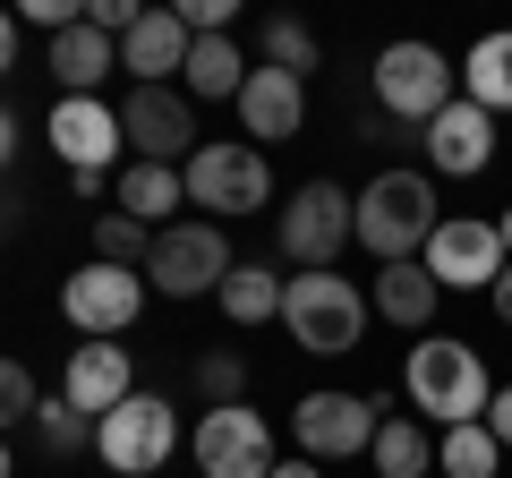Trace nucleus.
Masks as SVG:
<instances>
[{
    "instance_id": "nucleus-1",
    "label": "nucleus",
    "mask_w": 512,
    "mask_h": 478,
    "mask_svg": "<svg viewBox=\"0 0 512 478\" xmlns=\"http://www.w3.org/2000/svg\"><path fill=\"white\" fill-rule=\"evenodd\" d=\"M402 393H410V419H427L444 436V427H470L487 419L495 385H487V359H478L470 342H453V333H419L402 359Z\"/></svg>"
},
{
    "instance_id": "nucleus-2",
    "label": "nucleus",
    "mask_w": 512,
    "mask_h": 478,
    "mask_svg": "<svg viewBox=\"0 0 512 478\" xmlns=\"http://www.w3.org/2000/svg\"><path fill=\"white\" fill-rule=\"evenodd\" d=\"M436 180L427 171H410V163H393V171H376V180L359 188V248L376 265H410V257H427V239H436Z\"/></svg>"
},
{
    "instance_id": "nucleus-3",
    "label": "nucleus",
    "mask_w": 512,
    "mask_h": 478,
    "mask_svg": "<svg viewBox=\"0 0 512 478\" xmlns=\"http://www.w3.org/2000/svg\"><path fill=\"white\" fill-rule=\"evenodd\" d=\"M367 299L350 274H291L282 282V325H291V342L308 350V359H342V350L367 342Z\"/></svg>"
},
{
    "instance_id": "nucleus-4",
    "label": "nucleus",
    "mask_w": 512,
    "mask_h": 478,
    "mask_svg": "<svg viewBox=\"0 0 512 478\" xmlns=\"http://www.w3.org/2000/svg\"><path fill=\"white\" fill-rule=\"evenodd\" d=\"M367 86H376V111L384 120H402V129H427L444 103H461V60H444L436 43H419V35H402V43H384L376 52V69H367Z\"/></svg>"
},
{
    "instance_id": "nucleus-5",
    "label": "nucleus",
    "mask_w": 512,
    "mask_h": 478,
    "mask_svg": "<svg viewBox=\"0 0 512 478\" xmlns=\"http://www.w3.org/2000/svg\"><path fill=\"white\" fill-rule=\"evenodd\" d=\"M180 180H188V205H205V222H222V231L239 214H256V205H274V171H265V154L248 137H205L180 163Z\"/></svg>"
},
{
    "instance_id": "nucleus-6",
    "label": "nucleus",
    "mask_w": 512,
    "mask_h": 478,
    "mask_svg": "<svg viewBox=\"0 0 512 478\" xmlns=\"http://www.w3.org/2000/svg\"><path fill=\"white\" fill-rule=\"evenodd\" d=\"M274 231H282V257L299 274H333V257L359 239V197L342 180H299L291 205L274 214Z\"/></svg>"
},
{
    "instance_id": "nucleus-7",
    "label": "nucleus",
    "mask_w": 512,
    "mask_h": 478,
    "mask_svg": "<svg viewBox=\"0 0 512 478\" xmlns=\"http://www.w3.org/2000/svg\"><path fill=\"white\" fill-rule=\"evenodd\" d=\"M231 231L222 222H205V214H180L171 231H154V257H146V282L163 299H205V291H222L231 282Z\"/></svg>"
},
{
    "instance_id": "nucleus-8",
    "label": "nucleus",
    "mask_w": 512,
    "mask_h": 478,
    "mask_svg": "<svg viewBox=\"0 0 512 478\" xmlns=\"http://www.w3.org/2000/svg\"><path fill=\"white\" fill-rule=\"evenodd\" d=\"M393 419V393H299L291 402V436L308 461H359L376 444V427Z\"/></svg>"
},
{
    "instance_id": "nucleus-9",
    "label": "nucleus",
    "mask_w": 512,
    "mask_h": 478,
    "mask_svg": "<svg viewBox=\"0 0 512 478\" xmlns=\"http://www.w3.org/2000/svg\"><path fill=\"white\" fill-rule=\"evenodd\" d=\"M171 453H180V410L163 393H128L111 419H94V461L120 478H154Z\"/></svg>"
},
{
    "instance_id": "nucleus-10",
    "label": "nucleus",
    "mask_w": 512,
    "mask_h": 478,
    "mask_svg": "<svg viewBox=\"0 0 512 478\" xmlns=\"http://www.w3.org/2000/svg\"><path fill=\"white\" fill-rule=\"evenodd\" d=\"M188 453H197V478H274V427L265 410L248 402H222V410H197L188 427Z\"/></svg>"
},
{
    "instance_id": "nucleus-11",
    "label": "nucleus",
    "mask_w": 512,
    "mask_h": 478,
    "mask_svg": "<svg viewBox=\"0 0 512 478\" xmlns=\"http://www.w3.org/2000/svg\"><path fill=\"white\" fill-rule=\"evenodd\" d=\"M60 316H69L86 342H120V333L146 316V274H137V265H103V257H86L69 282H60Z\"/></svg>"
},
{
    "instance_id": "nucleus-12",
    "label": "nucleus",
    "mask_w": 512,
    "mask_h": 478,
    "mask_svg": "<svg viewBox=\"0 0 512 478\" xmlns=\"http://www.w3.org/2000/svg\"><path fill=\"white\" fill-rule=\"evenodd\" d=\"M419 265L436 274V291H495L512 257H504V231H495L487 214H444Z\"/></svg>"
},
{
    "instance_id": "nucleus-13",
    "label": "nucleus",
    "mask_w": 512,
    "mask_h": 478,
    "mask_svg": "<svg viewBox=\"0 0 512 478\" xmlns=\"http://www.w3.org/2000/svg\"><path fill=\"white\" fill-rule=\"evenodd\" d=\"M120 137H128V154H137V163H188V154L205 146V137H197V111H188L180 86H128Z\"/></svg>"
},
{
    "instance_id": "nucleus-14",
    "label": "nucleus",
    "mask_w": 512,
    "mask_h": 478,
    "mask_svg": "<svg viewBox=\"0 0 512 478\" xmlns=\"http://www.w3.org/2000/svg\"><path fill=\"white\" fill-rule=\"evenodd\" d=\"M52 154L69 171H111L128 154L120 103H103V94H60V103H52Z\"/></svg>"
},
{
    "instance_id": "nucleus-15",
    "label": "nucleus",
    "mask_w": 512,
    "mask_h": 478,
    "mask_svg": "<svg viewBox=\"0 0 512 478\" xmlns=\"http://www.w3.org/2000/svg\"><path fill=\"white\" fill-rule=\"evenodd\" d=\"M427 180H478V171L495 163V111H478L470 94L461 103H444L436 120H427Z\"/></svg>"
},
{
    "instance_id": "nucleus-16",
    "label": "nucleus",
    "mask_w": 512,
    "mask_h": 478,
    "mask_svg": "<svg viewBox=\"0 0 512 478\" xmlns=\"http://www.w3.org/2000/svg\"><path fill=\"white\" fill-rule=\"evenodd\" d=\"M137 393V359H128V342H77L69 368H60V402L86 410V419H111V410Z\"/></svg>"
},
{
    "instance_id": "nucleus-17",
    "label": "nucleus",
    "mask_w": 512,
    "mask_h": 478,
    "mask_svg": "<svg viewBox=\"0 0 512 478\" xmlns=\"http://www.w3.org/2000/svg\"><path fill=\"white\" fill-rule=\"evenodd\" d=\"M239 129H248V146H256V154L282 146V137H299V129H308V86L256 60L248 86H239Z\"/></svg>"
},
{
    "instance_id": "nucleus-18",
    "label": "nucleus",
    "mask_w": 512,
    "mask_h": 478,
    "mask_svg": "<svg viewBox=\"0 0 512 478\" xmlns=\"http://www.w3.org/2000/svg\"><path fill=\"white\" fill-rule=\"evenodd\" d=\"M188 26H180V9H146V18L128 26V43H120V69L137 77V86H171V77L188 69Z\"/></svg>"
},
{
    "instance_id": "nucleus-19",
    "label": "nucleus",
    "mask_w": 512,
    "mask_h": 478,
    "mask_svg": "<svg viewBox=\"0 0 512 478\" xmlns=\"http://www.w3.org/2000/svg\"><path fill=\"white\" fill-rule=\"evenodd\" d=\"M367 308H376L384 325H402V333H436V308H444V291H436V274H427V265L410 257V265H384V274H376Z\"/></svg>"
},
{
    "instance_id": "nucleus-20",
    "label": "nucleus",
    "mask_w": 512,
    "mask_h": 478,
    "mask_svg": "<svg viewBox=\"0 0 512 478\" xmlns=\"http://www.w3.org/2000/svg\"><path fill=\"white\" fill-rule=\"evenodd\" d=\"M111 205L128 222H146V231H171L180 205H188V180H180V163H128L120 188H111Z\"/></svg>"
},
{
    "instance_id": "nucleus-21",
    "label": "nucleus",
    "mask_w": 512,
    "mask_h": 478,
    "mask_svg": "<svg viewBox=\"0 0 512 478\" xmlns=\"http://www.w3.org/2000/svg\"><path fill=\"white\" fill-rule=\"evenodd\" d=\"M43 69L60 77V94H94L111 69H120V43H111V35H94V26H69V35H52Z\"/></svg>"
},
{
    "instance_id": "nucleus-22",
    "label": "nucleus",
    "mask_w": 512,
    "mask_h": 478,
    "mask_svg": "<svg viewBox=\"0 0 512 478\" xmlns=\"http://www.w3.org/2000/svg\"><path fill=\"white\" fill-rule=\"evenodd\" d=\"M461 94H470L478 111H495V120L512 111V26H495V35H478L470 52H461Z\"/></svg>"
},
{
    "instance_id": "nucleus-23",
    "label": "nucleus",
    "mask_w": 512,
    "mask_h": 478,
    "mask_svg": "<svg viewBox=\"0 0 512 478\" xmlns=\"http://www.w3.org/2000/svg\"><path fill=\"white\" fill-rule=\"evenodd\" d=\"M367 461H376V478H427L436 470V436H427V419L393 410V419L376 427V444H367Z\"/></svg>"
},
{
    "instance_id": "nucleus-24",
    "label": "nucleus",
    "mask_w": 512,
    "mask_h": 478,
    "mask_svg": "<svg viewBox=\"0 0 512 478\" xmlns=\"http://www.w3.org/2000/svg\"><path fill=\"white\" fill-rule=\"evenodd\" d=\"M180 86L205 94V103H239V86H248V60H239V43H231V35H197V43H188Z\"/></svg>"
},
{
    "instance_id": "nucleus-25",
    "label": "nucleus",
    "mask_w": 512,
    "mask_h": 478,
    "mask_svg": "<svg viewBox=\"0 0 512 478\" xmlns=\"http://www.w3.org/2000/svg\"><path fill=\"white\" fill-rule=\"evenodd\" d=\"M282 282L291 274H274V265H256V257H239L231 265V282H222V316H231V325H274L282 316Z\"/></svg>"
},
{
    "instance_id": "nucleus-26",
    "label": "nucleus",
    "mask_w": 512,
    "mask_h": 478,
    "mask_svg": "<svg viewBox=\"0 0 512 478\" xmlns=\"http://www.w3.org/2000/svg\"><path fill=\"white\" fill-rule=\"evenodd\" d=\"M495 470H504V444L487 436V419L436 436V478H495Z\"/></svg>"
},
{
    "instance_id": "nucleus-27",
    "label": "nucleus",
    "mask_w": 512,
    "mask_h": 478,
    "mask_svg": "<svg viewBox=\"0 0 512 478\" xmlns=\"http://www.w3.org/2000/svg\"><path fill=\"white\" fill-rule=\"evenodd\" d=\"M256 52H265V69L299 77V86H308V69L325 60V52H316V26H299V18H265V35H256Z\"/></svg>"
},
{
    "instance_id": "nucleus-28",
    "label": "nucleus",
    "mask_w": 512,
    "mask_h": 478,
    "mask_svg": "<svg viewBox=\"0 0 512 478\" xmlns=\"http://www.w3.org/2000/svg\"><path fill=\"white\" fill-rule=\"evenodd\" d=\"M94 257H103V265H137V274H146L154 231H146V222H128L120 205H111V214H94Z\"/></svg>"
},
{
    "instance_id": "nucleus-29",
    "label": "nucleus",
    "mask_w": 512,
    "mask_h": 478,
    "mask_svg": "<svg viewBox=\"0 0 512 478\" xmlns=\"http://www.w3.org/2000/svg\"><path fill=\"white\" fill-rule=\"evenodd\" d=\"M197 393H205V410L248 402V359H239V350H205L197 359Z\"/></svg>"
},
{
    "instance_id": "nucleus-30",
    "label": "nucleus",
    "mask_w": 512,
    "mask_h": 478,
    "mask_svg": "<svg viewBox=\"0 0 512 478\" xmlns=\"http://www.w3.org/2000/svg\"><path fill=\"white\" fill-rule=\"evenodd\" d=\"M35 427H43V453H94V419H86V410H69L60 393L35 410Z\"/></svg>"
},
{
    "instance_id": "nucleus-31",
    "label": "nucleus",
    "mask_w": 512,
    "mask_h": 478,
    "mask_svg": "<svg viewBox=\"0 0 512 478\" xmlns=\"http://www.w3.org/2000/svg\"><path fill=\"white\" fill-rule=\"evenodd\" d=\"M43 410V393H35V376H26V359H9V350H0V436H9V427H26Z\"/></svg>"
},
{
    "instance_id": "nucleus-32",
    "label": "nucleus",
    "mask_w": 512,
    "mask_h": 478,
    "mask_svg": "<svg viewBox=\"0 0 512 478\" xmlns=\"http://www.w3.org/2000/svg\"><path fill=\"white\" fill-rule=\"evenodd\" d=\"M146 18V9H137V0H86V26L94 35H111V43H128V26Z\"/></svg>"
},
{
    "instance_id": "nucleus-33",
    "label": "nucleus",
    "mask_w": 512,
    "mask_h": 478,
    "mask_svg": "<svg viewBox=\"0 0 512 478\" xmlns=\"http://www.w3.org/2000/svg\"><path fill=\"white\" fill-rule=\"evenodd\" d=\"M231 9H239V0H188L180 26H188V35H231Z\"/></svg>"
},
{
    "instance_id": "nucleus-34",
    "label": "nucleus",
    "mask_w": 512,
    "mask_h": 478,
    "mask_svg": "<svg viewBox=\"0 0 512 478\" xmlns=\"http://www.w3.org/2000/svg\"><path fill=\"white\" fill-rule=\"evenodd\" d=\"M487 436L512 453V385H495V402H487Z\"/></svg>"
},
{
    "instance_id": "nucleus-35",
    "label": "nucleus",
    "mask_w": 512,
    "mask_h": 478,
    "mask_svg": "<svg viewBox=\"0 0 512 478\" xmlns=\"http://www.w3.org/2000/svg\"><path fill=\"white\" fill-rule=\"evenodd\" d=\"M69 188H77V205H94V197L120 188V171H69Z\"/></svg>"
},
{
    "instance_id": "nucleus-36",
    "label": "nucleus",
    "mask_w": 512,
    "mask_h": 478,
    "mask_svg": "<svg viewBox=\"0 0 512 478\" xmlns=\"http://www.w3.org/2000/svg\"><path fill=\"white\" fill-rule=\"evenodd\" d=\"M9 163H18V111L0 103V171H9Z\"/></svg>"
},
{
    "instance_id": "nucleus-37",
    "label": "nucleus",
    "mask_w": 512,
    "mask_h": 478,
    "mask_svg": "<svg viewBox=\"0 0 512 478\" xmlns=\"http://www.w3.org/2000/svg\"><path fill=\"white\" fill-rule=\"evenodd\" d=\"M18 69V18H9V9H0V77Z\"/></svg>"
},
{
    "instance_id": "nucleus-38",
    "label": "nucleus",
    "mask_w": 512,
    "mask_h": 478,
    "mask_svg": "<svg viewBox=\"0 0 512 478\" xmlns=\"http://www.w3.org/2000/svg\"><path fill=\"white\" fill-rule=\"evenodd\" d=\"M274 478H325V461H308V453H299V461H274Z\"/></svg>"
},
{
    "instance_id": "nucleus-39",
    "label": "nucleus",
    "mask_w": 512,
    "mask_h": 478,
    "mask_svg": "<svg viewBox=\"0 0 512 478\" xmlns=\"http://www.w3.org/2000/svg\"><path fill=\"white\" fill-rule=\"evenodd\" d=\"M495 316L512 325V265H504V282H495Z\"/></svg>"
},
{
    "instance_id": "nucleus-40",
    "label": "nucleus",
    "mask_w": 512,
    "mask_h": 478,
    "mask_svg": "<svg viewBox=\"0 0 512 478\" xmlns=\"http://www.w3.org/2000/svg\"><path fill=\"white\" fill-rule=\"evenodd\" d=\"M0 478H18V453H9V436H0Z\"/></svg>"
},
{
    "instance_id": "nucleus-41",
    "label": "nucleus",
    "mask_w": 512,
    "mask_h": 478,
    "mask_svg": "<svg viewBox=\"0 0 512 478\" xmlns=\"http://www.w3.org/2000/svg\"><path fill=\"white\" fill-rule=\"evenodd\" d=\"M495 231H504V257H512V205H504V214H495Z\"/></svg>"
},
{
    "instance_id": "nucleus-42",
    "label": "nucleus",
    "mask_w": 512,
    "mask_h": 478,
    "mask_svg": "<svg viewBox=\"0 0 512 478\" xmlns=\"http://www.w3.org/2000/svg\"><path fill=\"white\" fill-rule=\"evenodd\" d=\"M0 231H9V197H0Z\"/></svg>"
}]
</instances>
